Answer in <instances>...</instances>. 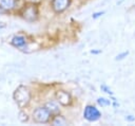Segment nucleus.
<instances>
[{"instance_id": "f257e3e1", "label": "nucleus", "mask_w": 135, "mask_h": 126, "mask_svg": "<svg viewBox=\"0 0 135 126\" xmlns=\"http://www.w3.org/2000/svg\"><path fill=\"white\" fill-rule=\"evenodd\" d=\"M31 96H32V94H31L30 89L23 85L18 86L13 94V97H14L16 104L20 108H24L28 105V103L31 101Z\"/></svg>"}, {"instance_id": "f03ea898", "label": "nucleus", "mask_w": 135, "mask_h": 126, "mask_svg": "<svg viewBox=\"0 0 135 126\" xmlns=\"http://www.w3.org/2000/svg\"><path fill=\"white\" fill-rule=\"evenodd\" d=\"M21 16L23 19H25L28 22L36 21L39 17V10H38V6L36 5V3L30 2V3L25 4L23 6V8L21 10Z\"/></svg>"}, {"instance_id": "7ed1b4c3", "label": "nucleus", "mask_w": 135, "mask_h": 126, "mask_svg": "<svg viewBox=\"0 0 135 126\" xmlns=\"http://www.w3.org/2000/svg\"><path fill=\"white\" fill-rule=\"evenodd\" d=\"M51 116L52 113L49 111V109L45 106L38 107L33 112V120L37 123H47L51 120Z\"/></svg>"}, {"instance_id": "20e7f679", "label": "nucleus", "mask_w": 135, "mask_h": 126, "mask_svg": "<svg viewBox=\"0 0 135 126\" xmlns=\"http://www.w3.org/2000/svg\"><path fill=\"white\" fill-rule=\"evenodd\" d=\"M83 118L89 122H95L101 118V112L95 106L86 105L83 110Z\"/></svg>"}, {"instance_id": "39448f33", "label": "nucleus", "mask_w": 135, "mask_h": 126, "mask_svg": "<svg viewBox=\"0 0 135 126\" xmlns=\"http://www.w3.org/2000/svg\"><path fill=\"white\" fill-rule=\"evenodd\" d=\"M56 100L62 106H71L73 103V98L71 94L64 90H58L56 92Z\"/></svg>"}, {"instance_id": "423d86ee", "label": "nucleus", "mask_w": 135, "mask_h": 126, "mask_svg": "<svg viewBox=\"0 0 135 126\" xmlns=\"http://www.w3.org/2000/svg\"><path fill=\"white\" fill-rule=\"evenodd\" d=\"M70 4H71V0H52L51 6L55 13L59 14L64 12L70 6Z\"/></svg>"}, {"instance_id": "0eeeda50", "label": "nucleus", "mask_w": 135, "mask_h": 126, "mask_svg": "<svg viewBox=\"0 0 135 126\" xmlns=\"http://www.w3.org/2000/svg\"><path fill=\"white\" fill-rule=\"evenodd\" d=\"M11 43L16 48H23L24 46H26V39L24 36L17 35L13 37V39L11 40Z\"/></svg>"}, {"instance_id": "6e6552de", "label": "nucleus", "mask_w": 135, "mask_h": 126, "mask_svg": "<svg viewBox=\"0 0 135 126\" xmlns=\"http://www.w3.org/2000/svg\"><path fill=\"white\" fill-rule=\"evenodd\" d=\"M0 6L5 11H11L16 6V0H0Z\"/></svg>"}, {"instance_id": "1a4fd4ad", "label": "nucleus", "mask_w": 135, "mask_h": 126, "mask_svg": "<svg viewBox=\"0 0 135 126\" xmlns=\"http://www.w3.org/2000/svg\"><path fill=\"white\" fill-rule=\"evenodd\" d=\"M44 106L49 109V111H50L52 114H58L59 111H60L59 106H58L56 103H54V102H49V103H46Z\"/></svg>"}, {"instance_id": "9d476101", "label": "nucleus", "mask_w": 135, "mask_h": 126, "mask_svg": "<svg viewBox=\"0 0 135 126\" xmlns=\"http://www.w3.org/2000/svg\"><path fill=\"white\" fill-rule=\"evenodd\" d=\"M52 123L53 125H66V120L64 119V116L62 115H59V114H56L54 116V119L52 120Z\"/></svg>"}, {"instance_id": "9b49d317", "label": "nucleus", "mask_w": 135, "mask_h": 126, "mask_svg": "<svg viewBox=\"0 0 135 126\" xmlns=\"http://www.w3.org/2000/svg\"><path fill=\"white\" fill-rule=\"evenodd\" d=\"M97 104L101 107H105V106H110L111 105V101L105 98V97H98L97 98Z\"/></svg>"}, {"instance_id": "f8f14e48", "label": "nucleus", "mask_w": 135, "mask_h": 126, "mask_svg": "<svg viewBox=\"0 0 135 126\" xmlns=\"http://www.w3.org/2000/svg\"><path fill=\"white\" fill-rule=\"evenodd\" d=\"M100 89H101V91H103V92H105V93H108V94H110V95L113 94V92H112V90L110 89V87H108L105 84H102V85L100 86Z\"/></svg>"}, {"instance_id": "ddd939ff", "label": "nucleus", "mask_w": 135, "mask_h": 126, "mask_svg": "<svg viewBox=\"0 0 135 126\" xmlns=\"http://www.w3.org/2000/svg\"><path fill=\"white\" fill-rule=\"evenodd\" d=\"M19 120L24 123V122H27L28 116H27V114H26L24 111H20V112H19Z\"/></svg>"}, {"instance_id": "4468645a", "label": "nucleus", "mask_w": 135, "mask_h": 126, "mask_svg": "<svg viewBox=\"0 0 135 126\" xmlns=\"http://www.w3.org/2000/svg\"><path fill=\"white\" fill-rule=\"evenodd\" d=\"M128 55H129V51H124V52L118 54V55L115 57V60H121V59H123L124 57H127Z\"/></svg>"}, {"instance_id": "2eb2a0df", "label": "nucleus", "mask_w": 135, "mask_h": 126, "mask_svg": "<svg viewBox=\"0 0 135 126\" xmlns=\"http://www.w3.org/2000/svg\"><path fill=\"white\" fill-rule=\"evenodd\" d=\"M103 14H104V12H103V11H102V12H96V13H94V14L92 15V18H93V19H97V18L101 17Z\"/></svg>"}, {"instance_id": "dca6fc26", "label": "nucleus", "mask_w": 135, "mask_h": 126, "mask_svg": "<svg viewBox=\"0 0 135 126\" xmlns=\"http://www.w3.org/2000/svg\"><path fill=\"white\" fill-rule=\"evenodd\" d=\"M126 121H128V122H133V121H135V116H134V115H127V116H126Z\"/></svg>"}, {"instance_id": "f3484780", "label": "nucleus", "mask_w": 135, "mask_h": 126, "mask_svg": "<svg viewBox=\"0 0 135 126\" xmlns=\"http://www.w3.org/2000/svg\"><path fill=\"white\" fill-rule=\"evenodd\" d=\"M100 52H101L100 50H98V51H97V50H92V51H91L92 54H98V53H100Z\"/></svg>"}, {"instance_id": "a211bd4d", "label": "nucleus", "mask_w": 135, "mask_h": 126, "mask_svg": "<svg viewBox=\"0 0 135 126\" xmlns=\"http://www.w3.org/2000/svg\"><path fill=\"white\" fill-rule=\"evenodd\" d=\"M4 12H6L2 6H0V14H2V13H4Z\"/></svg>"}]
</instances>
